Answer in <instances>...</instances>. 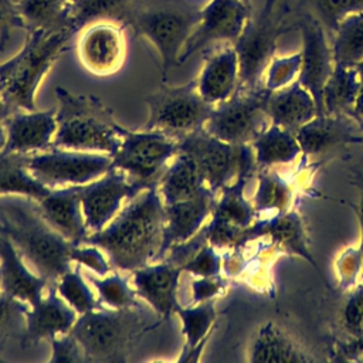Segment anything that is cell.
I'll use <instances>...</instances> for the list:
<instances>
[{
  "label": "cell",
  "mask_w": 363,
  "mask_h": 363,
  "mask_svg": "<svg viewBox=\"0 0 363 363\" xmlns=\"http://www.w3.org/2000/svg\"><path fill=\"white\" fill-rule=\"evenodd\" d=\"M163 228L164 204L156 183L129 199L108 227L88 234L81 244L99 247L113 267L133 272L159 261Z\"/></svg>",
  "instance_id": "cell-1"
},
{
  "label": "cell",
  "mask_w": 363,
  "mask_h": 363,
  "mask_svg": "<svg viewBox=\"0 0 363 363\" xmlns=\"http://www.w3.org/2000/svg\"><path fill=\"white\" fill-rule=\"evenodd\" d=\"M0 230L48 284L55 285L71 269V251L75 244L47 223L37 200L27 196H0Z\"/></svg>",
  "instance_id": "cell-2"
},
{
  "label": "cell",
  "mask_w": 363,
  "mask_h": 363,
  "mask_svg": "<svg viewBox=\"0 0 363 363\" xmlns=\"http://www.w3.org/2000/svg\"><path fill=\"white\" fill-rule=\"evenodd\" d=\"M27 33L23 48L0 64V96L11 112L37 111V88L75 34L68 26Z\"/></svg>",
  "instance_id": "cell-3"
},
{
  "label": "cell",
  "mask_w": 363,
  "mask_h": 363,
  "mask_svg": "<svg viewBox=\"0 0 363 363\" xmlns=\"http://www.w3.org/2000/svg\"><path fill=\"white\" fill-rule=\"evenodd\" d=\"M55 96L58 106L52 147L104 152L109 156L118 150L125 129L99 98L72 94L61 86L55 88Z\"/></svg>",
  "instance_id": "cell-4"
},
{
  "label": "cell",
  "mask_w": 363,
  "mask_h": 363,
  "mask_svg": "<svg viewBox=\"0 0 363 363\" xmlns=\"http://www.w3.org/2000/svg\"><path fill=\"white\" fill-rule=\"evenodd\" d=\"M201 9L187 0H142L125 26L147 38L162 61V78L179 64L180 52L197 27Z\"/></svg>",
  "instance_id": "cell-5"
},
{
  "label": "cell",
  "mask_w": 363,
  "mask_h": 363,
  "mask_svg": "<svg viewBox=\"0 0 363 363\" xmlns=\"http://www.w3.org/2000/svg\"><path fill=\"white\" fill-rule=\"evenodd\" d=\"M130 308H104L81 315L71 333L88 362H126L133 343L149 329L143 312Z\"/></svg>",
  "instance_id": "cell-6"
},
{
  "label": "cell",
  "mask_w": 363,
  "mask_h": 363,
  "mask_svg": "<svg viewBox=\"0 0 363 363\" xmlns=\"http://www.w3.org/2000/svg\"><path fill=\"white\" fill-rule=\"evenodd\" d=\"M294 9L285 0H265L259 11L250 16L240 37L233 44L238 57L240 89L264 86L265 71L275 57L278 38L296 28L288 21Z\"/></svg>",
  "instance_id": "cell-7"
},
{
  "label": "cell",
  "mask_w": 363,
  "mask_h": 363,
  "mask_svg": "<svg viewBox=\"0 0 363 363\" xmlns=\"http://www.w3.org/2000/svg\"><path fill=\"white\" fill-rule=\"evenodd\" d=\"M179 152L190 156L206 186L216 194L240 179L258 172L251 145H234L210 135L204 128L179 139Z\"/></svg>",
  "instance_id": "cell-8"
},
{
  "label": "cell",
  "mask_w": 363,
  "mask_h": 363,
  "mask_svg": "<svg viewBox=\"0 0 363 363\" xmlns=\"http://www.w3.org/2000/svg\"><path fill=\"white\" fill-rule=\"evenodd\" d=\"M149 109L146 130L163 132L180 139L204 126L214 105L206 102L197 89V81L180 86H162L145 98Z\"/></svg>",
  "instance_id": "cell-9"
},
{
  "label": "cell",
  "mask_w": 363,
  "mask_h": 363,
  "mask_svg": "<svg viewBox=\"0 0 363 363\" xmlns=\"http://www.w3.org/2000/svg\"><path fill=\"white\" fill-rule=\"evenodd\" d=\"M179 153V139L157 130H123L112 167L145 189L156 184L169 159Z\"/></svg>",
  "instance_id": "cell-10"
},
{
  "label": "cell",
  "mask_w": 363,
  "mask_h": 363,
  "mask_svg": "<svg viewBox=\"0 0 363 363\" xmlns=\"http://www.w3.org/2000/svg\"><path fill=\"white\" fill-rule=\"evenodd\" d=\"M269 91L264 86L255 89H237L225 102L214 106L204 129L228 143L251 145L254 139L271 123L267 113Z\"/></svg>",
  "instance_id": "cell-11"
},
{
  "label": "cell",
  "mask_w": 363,
  "mask_h": 363,
  "mask_svg": "<svg viewBox=\"0 0 363 363\" xmlns=\"http://www.w3.org/2000/svg\"><path fill=\"white\" fill-rule=\"evenodd\" d=\"M111 167V156L81 150L51 147L28 156V170L48 189L88 184Z\"/></svg>",
  "instance_id": "cell-12"
},
{
  "label": "cell",
  "mask_w": 363,
  "mask_h": 363,
  "mask_svg": "<svg viewBox=\"0 0 363 363\" xmlns=\"http://www.w3.org/2000/svg\"><path fill=\"white\" fill-rule=\"evenodd\" d=\"M296 28L301 33V71L298 82L306 88L315 99L318 115L323 113V86L335 67L332 45L323 26L312 14L296 11Z\"/></svg>",
  "instance_id": "cell-13"
},
{
  "label": "cell",
  "mask_w": 363,
  "mask_h": 363,
  "mask_svg": "<svg viewBox=\"0 0 363 363\" xmlns=\"http://www.w3.org/2000/svg\"><path fill=\"white\" fill-rule=\"evenodd\" d=\"M248 0H210L201 9V17L186 41L179 64L186 62L194 52L216 41L234 44L250 18Z\"/></svg>",
  "instance_id": "cell-14"
},
{
  "label": "cell",
  "mask_w": 363,
  "mask_h": 363,
  "mask_svg": "<svg viewBox=\"0 0 363 363\" xmlns=\"http://www.w3.org/2000/svg\"><path fill=\"white\" fill-rule=\"evenodd\" d=\"M77 51L82 67L91 74L108 77L118 72L126 55L123 26L108 20L85 26L78 38Z\"/></svg>",
  "instance_id": "cell-15"
},
{
  "label": "cell",
  "mask_w": 363,
  "mask_h": 363,
  "mask_svg": "<svg viewBox=\"0 0 363 363\" xmlns=\"http://www.w3.org/2000/svg\"><path fill=\"white\" fill-rule=\"evenodd\" d=\"M143 186L132 182L121 170L111 167L101 180L81 187V208L88 230H102L118 213L125 199H132Z\"/></svg>",
  "instance_id": "cell-16"
},
{
  "label": "cell",
  "mask_w": 363,
  "mask_h": 363,
  "mask_svg": "<svg viewBox=\"0 0 363 363\" xmlns=\"http://www.w3.org/2000/svg\"><path fill=\"white\" fill-rule=\"evenodd\" d=\"M295 136L302 153L312 156L342 145L363 143V125L352 115L322 113L298 128Z\"/></svg>",
  "instance_id": "cell-17"
},
{
  "label": "cell",
  "mask_w": 363,
  "mask_h": 363,
  "mask_svg": "<svg viewBox=\"0 0 363 363\" xmlns=\"http://www.w3.org/2000/svg\"><path fill=\"white\" fill-rule=\"evenodd\" d=\"M4 145L10 153H34L52 147L57 130V109L11 112L3 123Z\"/></svg>",
  "instance_id": "cell-18"
},
{
  "label": "cell",
  "mask_w": 363,
  "mask_h": 363,
  "mask_svg": "<svg viewBox=\"0 0 363 363\" xmlns=\"http://www.w3.org/2000/svg\"><path fill=\"white\" fill-rule=\"evenodd\" d=\"M217 194L206 189L203 193L182 201L164 204V228L163 244L159 261L164 258L167 251L194 237L203 227V223L211 216Z\"/></svg>",
  "instance_id": "cell-19"
},
{
  "label": "cell",
  "mask_w": 363,
  "mask_h": 363,
  "mask_svg": "<svg viewBox=\"0 0 363 363\" xmlns=\"http://www.w3.org/2000/svg\"><path fill=\"white\" fill-rule=\"evenodd\" d=\"M182 272V267L169 259H160L133 271L132 281L136 294L156 313L169 318L172 313H176L179 306L176 291Z\"/></svg>",
  "instance_id": "cell-20"
},
{
  "label": "cell",
  "mask_w": 363,
  "mask_h": 363,
  "mask_svg": "<svg viewBox=\"0 0 363 363\" xmlns=\"http://www.w3.org/2000/svg\"><path fill=\"white\" fill-rule=\"evenodd\" d=\"M197 89L203 99L214 106L230 99L238 89V57L233 44L206 57L204 65L196 78Z\"/></svg>",
  "instance_id": "cell-21"
},
{
  "label": "cell",
  "mask_w": 363,
  "mask_h": 363,
  "mask_svg": "<svg viewBox=\"0 0 363 363\" xmlns=\"http://www.w3.org/2000/svg\"><path fill=\"white\" fill-rule=\"evenodd\" d=\"M77 319V312L57 294L55 285H51L47 294L28 306L23 345L68 333Z\"/></svg>",
  "instance_id": "cell-22"
},
{
  "label": "cell",
  "mask_w": 363,
  "mask_h": 363,
  "mask_svg": "<svg viewBox=\"0 0 363 363\" xmlns=\"http://www.w3.org/2000/svg\"><path fill=\"white\" fill-rule=\"evenodd\" d=\"M0 285L1 292L10 298L34 305L43 295L48 281L28 271L20 252L10 238L0 230Z\"/></svg>",
  "instance_id": "cell-23"
},
{
  "label": "cell",
  "mask_w": 363,
  "mask_h": 363,
  "mask_svg": "<svg viewBox=\"0 0 363 363\" xmlns=\"http://www.w3.org/2000/svg\"><path fill=\"white\" fill-rule=\"evenodd\" d=\"M81 187L68 186L50 190L47 196L37 201L38 210L47 223L75 245H79L88 235V227L79 210Z\"/></svg>",
  "instance_id": "cell-24"
},
{
  "label": "cell",
  "mask_w": 363,
  "mask_h": 363,
  "mask_svg": "<svg viewBox=\"0 0 363 363\" xmlns=\"http://www.w3.org/2000/svg\"><path fill=\"white\" fill-rule=\"evenodd\" d=\"M248 360L252 363H305L315 362L316 357L308 353L281 325L265 322L252 336Z\"/></svg>",
  "instance_id": "cell-25"
},
{
  "label": "cell",
  "mask_w": 363,
  "mask_h": 363,
  "mask_svg": "<svg viewBox=\"0 0 363 363\" xmlns=\"http://www.w3.org/2000/svg\"><path fill=\"white\" fill-rule=\"evenodd\" d=\"M250 237L251 240L268 237L285 252L299 255L303 259H306L312 267L318 268L315 258L308 247L302 218L295 210H288L286 213L272 218L255 220L250 225Z\"/></svg>",
  "instance_id": "cell-26"
},
{
  "label": "cell",
  "mask_w": 363,
  "mask_h": 363,
  "mask_svg": "<svg viewBox=\"0 0 363 363\" xmlns=\"http://www.w3.org/2000/svg\"><path fill=\"white\" fill-rule=\"evenodd\" d=\"M267 113L271 123L295 132L316 116L318 109L311 92L295 81L281 89L269 91Z\"/></svg>",
  "instance_id": "cell-27"
},
{
  "label": "cell",
  "mask_w": 363,
  "mask_h": 363,
  "mask_svg": "<svg viewBox=\"0 0 363 363\" xmlns=\"http://www.w3.org/2000/svg\"><path fill=\"white\" fill-rule=\"evenodd\" d=\"M157 189L163 204H172L191 199L208 187L194 160L186 153L179 152L173 163L160 176Z\"/></svg>",
  "instance_id": "cell-28"
},
{
  "label": "cell",
  "mask_w": 363,
  "mask_h": 363,
  "mask_svg": "<svg viewBox=\"0 0 363 363\" xmlns=\"http://www.w3.org/2000/svg\"><path fill=\"white\" fill-rule=\"evenodd\" d=\"M258 170L275 164H288L301 153L295 132L275 123H269L251 143Z\"/></svg>",
  "instance_id": "cell-29"
},
{
  "label": "cell",
  "mask_w": 363,
  "mask_h": 363,
  "mask_svg": "<svg viewBox=\"0 0 363 363\" xmlns=\"http://www.w3.org/2000/svg\"><path fill=\"white\" fill-rule=\"evenodd\" d=\"M182 320V329L186 339L179 362H197L200 353L210 337V332L216 322V309L213 301L196 303V306L176 309Z\"/></svg>",
  "instance_id": "cell-30"
},
{
  "label": "cell",
  "mask_w": 363,
  "mask_h": 363,
  "mask_svg": "<svg viewBox=\"0 0 363 363\" xmlns=\"http://www.w3.org/2000/svg\"><path fill=\"white\" fill-rule=\"evenodd\" d=\"M30 153H10L0 149V196L20 194L41 200L51 189L40 183L28 170Z\"/></svg>",
  "instance_id": "cell-31"
},
{
  "label": "cell",
  "mask_w": 363,
  "mask_h": 363,
  "mask_svg": "<svg viewBox=\"0 0 363 363\" xmlns=\"http://www.w3.org/2000/svg\"><path fill=\"white\" fill-rule=\"evenodd\" d=\"M142 0H74L68 7V26L77 33L95 21H115L125 26Z\"/></svg>",
  "instance_id": "cell-32"
},
{
  "label": "cell",
  "mask_w": 363,
  "mask_h": 363,
  "mask_svg": "<svg viewBox=\"0 0 363 363\" xmlns=\"http://www.w3.org/2000/svg\"><path fill=\"white\" fill-rule=\"evenodd\" d=\"M359 88L360 78L357 68L335 64L323 86V113H346L353 116Z\"/></svg>",
  "instance_id": "cell-33"
},
{
  "label": "cell",
  "mask_w": 363,
  "mask_h": 363,
  "mask_svg": "<svg viewBox=\"0 0 363 363\" xmlns=\"http://www.w3.org/2000/svg\"><path fill=\"white\" fill-rule=\"evenodd\" d=\"M294 191L291 184L278 173L268 169L258 170L257 190L252 206L257 217L272 218L291 210Z\"/></svg>",
  "instance_id": "cell-34"
},
{
  "label": "cell",
  "mask_w": 363,
  "mask_h": 363,
  "mask_svg": "<svg viewBox=\"0 0 363 363\" xmlns=\"http://www.w3.org/2000/svg\"><path fill=\"white\" fill-rule=\"evenodd\" d=\"M330 38L335 64L356 67L363 60V11L346 16Z\"/></svg>",
  "instance_id": "cell-35"
},
{
  "label": "cell",
  "mask_w": 363,
  "mask_h": 363,
  "mask_svg": "<svg viewBox=\"0 0 363 363\" xmlns=\"http://www.w3.org/2000/svg\"><path fill=\"white\" fill-rule=\"evenodd\" d=\"M248 179H240L218 191L211 217L247 228L255 220L257 214L252 203L244 197V186Z\"/></svg>",
  "instance_id": "cell-36"
},
{
  "label": "cell",
  "mask_w": 363,
  "mask_h": 363,
  "mask_svg": "<svg viewBox=\"0 0 363 363\" xmlns=\"http://www.w3.org/2000/svg\"><path fill=\"white\" fill-rule=\"evenodd\" d=\"M74 0H16L26 30L68 26V7ZM69 27V26H68Z\"/></svg>",
  "instance_id": "cell-37"
},
{
  "label": "cell",
  "mask_w": 363,
  "mask_h": 363,
  "mask_svg": "<svg viewBox=\"0 0 363 363\" xmlns=\"http://www.w3.org/2000/svg\"><path fill=\"white\" fill-rule=\"evenodd\" d=\"M294 11L312 14L332 37L346 16L363 11V0H298Z\"/></svg>",
  "instance_id": "cell-38"
},
{
  "label": "cell",
  "mask_w": 363,
  "mask_h": 363,
  "mask_svg": "<svg viewBox=\"0 0 363 363\" xmlns=\"http://www.w3.org/2000/svg\"><path fill=\"white\" fill-rule=\"evenodd\" d=\"M57 294L79 315L104 308L88 288L78 268L68 269L55 284Z\"/></svg>",
  "instance_id": "cell-39"
},
{
  "label": "cell",
  "mask_w": 363,
  "mask_h": 363,
  "mask_svg": "<svg viewBox=\"0 0 363 363\" xmlns=\"http://www.w3.org/2000/svg\"><path fill=\"white\" fill-rule=\"evenodd\" d=\"M88 279L96 288L102 303L113 309L139 306L135 299V292L119 274H112L102 279L88 275Z\"/></svg>",
  "instance_id": "cell-40"
},
{
  "label": "cell",
  "mask_w": 363,
  "mask_h": 363,
  "mask_svg": "<svg viewBox=\"0 0 363 363\" xmlns=\"http://www.w3.org/2000/svg\"><path fill=\"white\" fill-rule=\"evenodd\" d=\"M207 242L216 250H237L245 242L251 241L250 227L242 228L231 223L211 217L210 223L203 227Z\"/></svg>",
  "instance_id": "cell-41"
},
{
  "label": "cell",
  "mask_w": 363,
  "mask_h": 363,
  "mask_svg": "<svg viewBox=\"0 0 363 363\" xmlns=\"http://www.w3.org/2000/svg\"><path fill=\"white\" fill-rule=\"evenodd\" d=\"M301 71V51L288 57H274L264 75V88L281 89L298 79Z\"/></svg>",
  "instance_id": "cell-42"
},
{
  "label": "cell",
  "mask_w": 363,
  "mask_h": 363,
  "mask_svg": "<svg viewBox=\"0 0 363 363\" xmlns=\"http://www.w3.org/2000/svg\"><path fill=\"white\" fill-rule=\"evenodd\" d=\"M28 305L0 294V339L6 336H18L23 343L26 332V315Z\"/></svg>",
  "instance_id": "cell-43"
},
{
  "label": "cell",
  "mask_w": 363,
  "mask_h": 363,
  "mask_svg": "<svg viewBox=\"0 0 363 363\" xmlns=\"http://www.w3.org/2000/svg\"><path fill=\"white\" fill-rule=\"evenodd\" d=\"M221 267L220 254L211 244L206 242L182 265V271L196 277H214L220 275Z\"/></svg>",
  "instance_id": "cell-44"
},
{
  "label": "cell",
  "mask_w": 363,
  "mask_h": 363,
  "mask_svg": "<svg viewBox=\"0 0 363 363\" xmlns=\"http://www.w3.org/2000/svg\"><path fill=\"white\" fill-rule=\"evenodd\" d=\"M51 340V356L52 363H79L88 362L79 343L71 332L61 333L50 337Z\"/></svg>",
  "instance_id": "cell-45"
},
{
  "label": "cell",
  "mask_w": 363,
  "mask_h": 363,
  "mask_svg": "<svg viewBox=\"0 0 363 363\" xmlns=\"http://www.w3.org/2000/svg\"><path fill=\"white\" fill-rule=\"evenodd\" d=\"M343 326L350 336L363 335V284L352 292L343 308Z\"/></svg>",
  "instance_id": "cell-46"
},
{
  "label": "cell",
  "mask_w": 363,
  "mask_h": 363,
  "mask_svg": "<svg viewBox=\"0 0 363 363\" xmlns=\"http://www.w3.org/2000/svg\"><path fill=\"white\" fill-rule=\"evenodd\" d=\"M363 269V254L357 250L347 248L337 259V275L345 289L354 286L359 272Z\"/></svg>",
  "instance_id": "cell-47"
},
{
  "label": "cell",
  "mask_w": 363,
  "mask_h": 363,
  "mask_svg": "<svg viewBox=\"0 0 363 363\" xmlns=\"http://www.w3.org/2000/svg\"><path fill=\"white\" fill-rule=\"evenodd\" d=\"M71 259L85 265L98 275H106L111 269V265L99 251V247L92 244L74 245L71 251Z\"/></svg>",
  "instance_id": "cell-48"
},
{
  "label": "cell",
  "mask_w": 363,
  "mask_h": 363,
  "mask_svg": "<svg viewBox=\"0 0 363 363\" xmlns=\"http://www.w3.org/2000/svg\"><path fill=\"white\" fill-rule=\"evenodd\" d=\"M227 286L225 279L220 275L214 277H197L191 281L190 292L193 303H201L207 301H213L216 296L221 295Z\"/></svg>",
  "instance_id": "cell-49"
},
{
  "label": "cell",
  "mask_w": 363,
  "mask_h": 363,
  "mask_svg": "<svg viewBox=\"0 0 363 363\" xmlns=\"http://www.w3.org/2000/svg\"><path fill=\"white\" fill-rule=\"evenodd\" d=\"M13 28H24L26 24L18 13L16 0H0V54L3 52L9 34Z\"/></svg>",
  "instance_id": "cell-50"
},
{
  "label": "cell",
  "mask_w": 363,
  "mask_h": 363,
  "mask_svg": "<svg viewBox=\"0 0 363 363\" xmlns=\"http://www.w3.org/2000/svg\"><path fill=\"white\" fill-rule=\"evenodd\" d=\"M359 78H360V88H359V95L356 99V105L353 109V116L363 125V60L356 65Z\"/></svg>",
  "instance_id": "cell-51"
},
{
  "label": "cell",
  "mask_w": 363,
  "mask_h": 363,
  "mask_svg": "<svg viewBox=\"0 0 363 363\" xmlns=\"http://www.w3.org/2000/svg\"><path fill=\"white\" fill-rule=\"evenodd\" d=\"M352 176H353V183L357 184L360 189H363V162H359L353 167H350Z\"/></svg>",
  "instance_id": "cell-52"
},
{
  "label": "cell",
  "mask_w": 363,
  "mask_h": 363,
  "mask_svg": "<svg viewBox=\"0 0 363 363\" xmlns=\"http://www.w3.org/2000/svg\"><path fill=\"white\" fill-rule=\"evenodd\" d=\"M362 193H363V189H362ZM357 217H359V223H360V231H362V240H360V250H362V254H363V194H362V200H360V204L357 207Z\"/></svg>",
  "instance_id": "cell-53"
},
{
  "label": "cell",
  "mask_w": 363,
  "mask_h": 363,
  "mask_svg": "<svg viewBox=\"0 0 363 363\" xmlns=\"http://www.w3.org/2000/svg\"><path fill=\"white\" fill-rule=\"evenodd\" d=\"M10 113H11V109L4 104V101L0 96V126H3L4 121L9 118Z\"/></svg>",
  "instance_id": "cell-54"
},
{
  "label": "cell",
  "mask_w": 363,
  "mask_h": 363,
  "mask_svg": "<svg viewBox=\"0 0 363 363\" xmlns=\"http://www.w3.org/2000/svg\"><path fill=\"white\" fill-rule=\"evenodd\" d=\"M1 362H4V357L0 354V363H1Z\"/></svg>",
  "instance_id": "cell-55"
},
{
  "label": "cell",
  "mask_w": 363,
  "mask_h": 363,
  "mask_svg": "<svg viewBox=\"0 0 363 363\" xmlns=\"http://www.w3.org/2000/svg\"><path fill=\"white\" fill-rule=\"evenodd\" d=\"M0 294H1V285H0Z\"/></svg>",
  "instance_id": "cell-56"
},
{
  "label": "cell",
  "mask_w": 363,
  "mask_h": 363,
  "mask_svg": "<svg viewBox=\"0 0 363 363\" xmlns=\"http://www.w3.org/2000/svg\"><path fill=\"white\" fill-rule=\"evenodd\" d=\"M362 360H363V359H362Z\"/></svg>",
  "instance_id": "cell-57"
},
{
  "label": "cell",
  "mask_w": 363,
  "mask_h": 363,
  "mask_svg": "<svg viewBox=\"0 0 363 363\" xmlns=\"http://www.w3.org/2000/svg\"><path fill=\"white\" fill-rule=\"evenodd\" d=\"M248 1H250V0H248Z\"/></svg>",
  "instance_id": "cell-58"
},
{
  "label": "cell",
  "mask_w": 363,
  "mask_h": 363,
  "mask_svg": "<svg viewBox=\"0 0 363 363\" xmlns=\"http://www.w3.org/2000/svg\"><path fill=\"white\" fill-rule=\"evenodd\" d=\"M362 145H363V143H362Z\"/></svg>",
  "instance_id": "cell-59"
}]
</instances>
